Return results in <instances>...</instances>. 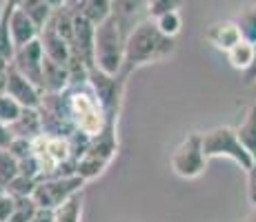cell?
Listing matches in <instances>:
<instances>
[{"mask_svg":"<svg viewBox=\"0 0 256 222\" xmlns=\"http://www.w3.org/2000/svg\"><path fill=\"white\" fill-rule=\"evenodd\" d=\"M4 93L12 96L24 109H40L42 105V89L36 87L29 78H24L14 65H9V73H7V85H4Z\"/></svg>","mask_w":256,"mask_h":222,"instance_id":"cell-8","label":"cell"},{"mask_svg":"<svg viewBox=\"0 0 256 222\" xmlns=\"http://www.w3.org/2000/svg\"><path fill=\"white\" fill-rule=\"evenodd\" d=\"M87 85L96 93L98 102L102 105L107 116V122H118V113L122 107V98H125V78L122 76H110V73L100 71V69L92 67Z\"/></svg>","mask_w":256,"mask_h":222,"instance_id":"cell-7","label":"cell"},{"mask_svg":"<svg viewBox=\"0 0 256 222\" xmlns=\"http://www.w3.org/2000/svg\"><path fill=\"white\" fill-rule=\"evenodd\" d=\"M0 191H4V189H0Z\"/></svg>","mask_w":256,"mask_h":222,"instance_id":"cell-39","label":"cell"},{"mask_svg":"<svg viewBox=\"0 0 256 222\" xmlns=\"http://www.w3.org/2000/svg\"><path fill=\"white\" fill-rule=\"evenodd\" d=\"M36 209L38 205L34 202V198H16V209L7 222H29L36 214Z\"/></svg>","mask_w":256,"mask_h":222,"instance_id":"cell-26","label":"cell"},{"mask_svg":"<svg viewBox=\"0 0 256 222\" xmlns=\"http://www.w3.org/2000/svg\"><path fill=\"white\" fill-rule=\"evenodd\" d=\"M16 209V198L7 191H0V222H7Z\"/></svg>","mask_w":256,"mask_h":222,"instance_id":"cell-30","label":"cell"},{"mask_svg":"<svg viewBox=\"0 0 256 222\" xmlns=\"http://www.w3.org/2000/svg\"><path fill=\"white\" fill-rule=\"evenodd\" d=\"M112 18L130 36L140 22L150 20V0H112Z\"/></svg>","mask_w":256,"mask_h":222,"instance_id":"cell-10","label":"cell"},{"mask_svg":"<svg viewBox=\"0 0 256 222\" xmlns=\"http://www.w3.org/2000/svg\"><path fill=\"white\" fill-rule=\"evenodd\" d=\"M9 65H12V62H7V60H2V58H0V93H4V85H7Z\"/></svg>","mask_w":256,"mask_h":222,"instance_id":"cell-35","label":"cell"},{"mask_svg":"<svg viewBox=\"0 0 256 222\" xmlns=\"http://www.w3.org/2000/svg\"><path fill=\"white\" fill-rule=\"evenodd\" d=\"M54 218H56V211H52V209H40V207H38L36 214H34V218L29 220V222H54Z\"/></svg>","mask_w":256,"mask_h":222,"instance_id":"cell-33","label":"cell"},{"mask_svg":"<svg viewBox=\"0 0 256 222\" xmlns=\"http://www.w3.org/2000/svg\"><path fill=\"white\" fill-rule=\"evenodd\" d=\"M14 131H12V127L7 125V122H2L0 120V149H9L12 147V142H14Z\"/></svg>","mask_w":256,"mask_h":222,"instance_id":"cell-32","label":"cell"},{"mask_svg":"<svg viewBox=\"0 0 256 222\" xmlns=\"http://www.w3.org/2000/svg\"><path fill=\"white\" fill-rule=\"evenodd\" d=\"M4 2H12V4H16V7H18V4L24 2V0H4Z\"/></svg>","mask_w":256,"mask_h":222,"instance_id":"cell-36","label":"cell"},{"mask_svg":"<svg viewBox=\"0 0 256 222\" xmlns=\"http://www.w3.org/2000/svg\"><path fill=\"white\" fill-rule=\"evenodd\" d=\"M70 87V69L45 56L42 60V93H65Z\"/></svg>","mask_w":256,"mask_h":222,"instance_id":"cell-13","label":"cell"},{"mask_svg":"<svg viewBox=\"0 0 256 222\" xmlns=\"http://www.w3.org/2000/svg\"><path fill=\"white\" fill-rule=\"evenodd\" d=\"M12 131L16 138H27V140H36L42 136V116L40 109H22L16 122H12Z\"/></svg>","mask_w":256,"mask_h":222,"instance_id":"cell-15","label":"cell"},{"mask_svg":"<svg viewBox=\"0 0 256 222\" xmlns=\"http://www.w3.org/2000/svg\"><path fill=\"white\" fill-rule=\"evenodd\" d=\"M170 169L183 180H194L203 176L208 169V158L203 154V140L200 133H190L180 140L170 158Z\"/></svg>","mask_w":256,"mask_h":222,"instance_id":"cell-6","label":"cell"},{"mask_svg":"<svg viewBox=\"0 0 256 222\" xmlns=\"http://www.w3.org/2000/svg\"><path fill=\"white\" fill-rule=\"evenodd\" d=\"M248 222H254V220H248Z\"/></svg>","mask_w":256,"mask_h":222,"instance_id":"cell-38","label":"cell"},{"mask_svg":"<svg viewBox=\"0 0 256 222\" xmlns=\"http://www.w3.org/2000/svg\"><path fill=\"white\" fill-rule=\"evenodd\" d=\"M243 85H256V51H254V60L252 65H250L248 69L243 71Z\"/></svg>","mask_w":256,"mask_h":222,"instance_id":"cell-34","label":"cell"},{"mask_svg":"<svg viewBox=\"0 0 256 222\" xmlns=\"http://www.w3.org/2000/svg\"><path fill=\"white\" fill-rule=\"evenodd\" d=\"M0 13H2V4H0Z\"/></svg>","mask_w":256,"mask_h":222,"instance_id":"cell-37","label":"cell"},{"mask_svg":"<svg viewBox=\"0 0 256 222\" xmlns=\"http://www.w3.org/2000/svg\"><path fill=\"white\" fill-rule=\"evenodd\" d=\"M254 222H256V218H254Z\"/></svg>","mask_w":256,"mask_h":222,"instance_id":"cell-40","label":"cell"},{"mask_svg":"<svg viewBox=\"0 0 256 222\" xmlns=\"http://www.w3.org/2000/svg\"><path fill=\"white\" fill-rule=\"evenodd\" d=\"M236 133H238V140L243 142V147L248 149V154L256 160V102H252L243 122L236 127Z\"/></svg>","mask_w":256,"mask_h":222,"instance_id":"cell-18","label":"cell"},{"mask_svg":"<svg viewBox=\"0 0 256 222\" xmlns=\"http://www.w3.org/2000/svg\"><path fill=\"white\" fill-rule=\"evenodd\" d=\"M203 140V154L205 158H228V160L236 162L243 171H248L254 165V158L248 154L243 142L238 140V133L232 127H214V129L200 133Z\"/></svg>","mask_w":256,"mask_h":222,"instance_id":"cell-4","label":"cell"},{"mask_svg":"<svg viewBox=\"0 0 256 222\" xmlns=\"http://www.w3.org/2000/svg\"><path fill=\"white\" fill-rule=\"evenodd\" d=\"M14 7H16V4L4 2L2 13H0V58L7 62H12L14 56H16V44H14L12 29H9V16H12Z\"/></svg>","mask_w":256,"mask_h":222,"instance_id":"cell-17","label":"cell"},{"mask_svg":"<svg viewBox=\"0 0 256 222\" xmlns=\"http://www.w3.org/2000/svg\"><path fill=\"white\" fill-rule=\"evenodd\" d=\"M254 51H256V44L254 42H248V40H240L238 44H234L225 56H228V62L232 65L236 71L243 73L245 69L252 65L254 60Z\"/></svg>","mask_w":256,"mask_h":222,"instance_id":"cell-20","label":"cell"},{"mask_svg":"<svg viewBox=\"0 0 256 222\" xmlns=\"http://www.w3.org/2000/svg\"><path fill=\"white\" fill-rule=\"evenodd\" d=\"M67 100H70V113H72L74 127L82 136L94 138L107 127L105 109L98 102L96 93L92 91L90 85L70 87L67 89Z\"/></svg>","mask_w":256,"mask_h":222,"instance_id":"cell-3","label":"cell"},{"mask_svg":"<svg viewBox=\"0 0 256 222\" xmlns=\"http://www.w3.org/2000/svg\"><path fill=\"white\" fill-rule=\"evenodd\" d=\"M236 24H238L240 33H243V40L256 44V7L245 9V11L240 13V18L236 20Z\"/></svg>","mask_w":256,"mask_h":222,"instance_id":"cell-25","label":"cell"},{"mask_svg":"<svg viewBox=\"0 0 256 222\" xmlns=\"http://www.w3.org/2000/svg\"><path fill=\"white\" fill-rule=\"evenodd\" d=\"M245 174H248V200H250V205L256 209V160Z\"/></svg>","mask_w":256,"mask_h":222,"instance_id":"cell-31","label":"cell"},{"mask_svg":"<svg viewBox=\"0 0 256 222\" xmlns=\"http://www.w3.org/2000/svg\"><path fill=\"white\" fill-rule=\"evenodd\" d=\"M18 174H20V169H18V160L9 154L7 149H0V189H7V185Z\"/></svg>","mask_w":256,"mask_h":222,"instance_id":"cell-22","label":"cell"},{"mask_svg":"<svg viewBox=\"0 0 256 222\" xmlns=\"http://www.w3.org/2000/svg\"><path fill=\"white\" fill-rule=\"evenodd\" d=\"M7 151L20 162V160H24V158L34 156V140H27V138H14L12 147H9Z\"/></svg>","mask_w":256,"mask_h":222,"instance_id":"cell-29","label":"cell"},{"mask_svg":"<svg viewBox=\"0 0 256 222\" xmlns=\"http://www.w3.org/2000/svg\"><path fill=\"white\" fill-rule=\"evenodd\" d=\"M85 185L87 182L76 174H72V176H49V178L38 180L36 191H34L32 198L40 209L56 211L58 207H62L67 200H72L76 194H80Z\"/></svg>","mask_w":256,"mask_h":222,"instance_id":"cell-5","label":"cell"},{"mask_svg":"<svg viewBox=\"0 0 256 222\" xmlns=\"http://www.w3.org/2000/svg\"><path fill=\"white\" fill-rule=\"evenodd\" d=\"M127 36L114 18H107L96 27V42H94V67L110 76H120L122 60H125Z\"/></svg>","mask_w":256,"mask_h":222,"instance_id":"cell-2","label":"cell"},{"mask_svg":"<svg viewBox=\"0 0 256 222\" xmlns=\"http://www.w3.org/2000/svg\"><path fill=\"white\" fill-rule=\"evenodd\" d=\"M205 40L214 49L228 53L234 44H238L243 40V33H240L238 24L234 20H223V22H214L208 31H205Z\"/></svg>","mask_w":256,"mask_h":222,"instance_id":"cell-11","label":"cell"},{"mask_svg":"<svg viewBox=\"0 0 256 222\" xmlns=\"http://www.w3.org/2000/svg\"><path fill=\"white\" fill-rule=\"evenodd\" d=\"M18 7H20L22 11L27 13V16L32 18L34 22H36V27L40 29V31L47 27V22L52 20L54 11H56L52 4L45 2V0H24V2H20Z\"/></svg>","mask_w":256,"mask_h":222,"instance_id":"cell-19","label":"cell"},{"mask_svg":"<svg viewBox=\"0 0 256 222\" xmlns=\"http://www.w3.org/2000/svg\"><path fill=\"white\" fill-rule=\"evenodd\" d=\"M185 0H150V18L163 16V13H170V11H178L183 7Z\"/></svg>","mask_w":256,"mask_h":222,"instance_id":"cell-28","label":"cell"},{"mask_svg":"<svg viewBox=\"0 0 256 222\" xmlns=\"http://www.w3.org/2000/svg\"><path fill=\"white\" fill-rule=\"evenodd\" d=\"M156 27L160 29V33H165L167 38H176L183 29V18H180V11H170L163 13V16L154 18Z\"/></svg>","mask_w":256,"mask_h":222,"instance_id":"cell-23","label":"cell"},{"mask_svg":"<svg viewBox=\"0 0 256 222\" xmlns=\"http://www.w3.org/2000/svg\"><path fill=\"white\" fill-rule=\"evenodd\" d=\"M174 49H176V38H167L165 33H160V29L156 27V22L152 18L140 22L127 36L125 60H122L120 76L127 80L132 71L165 60V58H170L174 53Z\"/></svg>","mask_w":256,"mask_h":222,"instance_id":"cell-1","label":"cell"},{"mask_svg":"<svg viewBox=\"0 0 256 222\" xmlns=\"http://www.w3.org/2000/svg\"><path fill=\"white\" fill-rule=\"evenodd\" d=\"M82 205H85V196L80 191L72 200H67L62 207H58L54 222H82Z\"/></svg>","mask_w":256,"mask_h":222,"instance_id":"cell-21","label":"cell"},{"mask_svg":"<svg viewBox=\"0 0 256 222\" xmlns=\"http://www.w3.org/2000/svg\"><path fill=\"white\" fill-rule=\"evenodd\" d=\"M36 185H38V180H32V178L18 174L7 185V189H4V191H7V194H12L14 198H32L34 191H36Z\"/></svg>","mask_w":256,"mask_h":222,"instance_id":"cell-24","label":"cell"},{"mask_svg":"<svg viewBox=\"0 0 256 222\" xmlns=\"http://www.w3.org/2000/svg\"><path fill=\"white\" fill-rule=\"evenodd\" d=\"M24 107H20L16 100H14L12 96H7V93H0V120L7 122V125H12V122L18 120V116L22 113Z\"/></svg>","mask_w":256,"mask_h":222,"instance_id":"cell-27","label":"cell"},{"mask_svg":"<svg viewBox=\"0 0 256 222\" xmlns=\"http://www.w3.org/2000/svg\"><path fill=\"white\" fill-rule=\"evenodd\" d=\"M9 29H12V38H14L16 49H20L24 44L40 38V29L36 27V22H34L20 7H14L12 16H9Z\"/></svg>","mask_w":256,"mask_h":222,"instance_id":"cell-12","label":"cell"},{"mask_svg":"<svg viewBox=\"0 0 256 222\" xmlns=\"http://www.w3.org/2000/svg\"><path fill=\"white\" fill-rule=\"evenodd\" d=\"M42 60H45V51H42V42H40V38H38V40L16 49V56H14L12 65L16 67L24 78H29L36 87L42 89Z\"/></svg>","mask_w":256,"mask_h":222,"instance_id":"cell-9","label":"cell"},{"mask_svg":"<svg viewBox=\"0 0 256 222\" xmlns=\"http://www.w3.org/2000/svg\"><path fill=\"white\" fill-rule=\"evenodd\" d=\"M74 9L82 13L94 27H98L112 16V0H78Z\"/></svg>","mask_w":256,"mask_h":222,"instance_id":"cell-16","label":"cell"},{"mask_svg":"<svg viewBox=\"0 0 256 222\" xmlns=\"http://www.w3.org/2000/svg\"><path fill=\"white\" fill-rule=\"evenodd\" d=\"M40 42H42V51H45V56L49 60L67 67V62L72 58V44L60 33H56L52 27H45L40 31Z\"/></svg>","mask_w":256,"mask_h":222,"instance_id":"cell-14","label":"cell"}]
</instances>
